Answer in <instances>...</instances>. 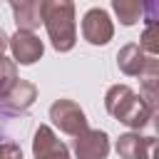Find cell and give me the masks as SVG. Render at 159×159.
Wrapping results in <instances>:
<instances>
[{"label": "cell", "mask_w": 159, "mask_h": 159, "mask_svg": "<svg viewBox=\"0 0 159 159\" xmlns=\"http://www.w3.org/2000/svg\"><path fill=\"white\" fill-rule=\"evenodd\" d=\"M5 127H7V117H5L2 112H0V139L5 137Z\"/></svg>", "instance_id": "obj_16"}, {"label": "cell", "mask_w": 159, "mask_h": 159, "mask_svg": "<svg viewBox=\"0 0 159 159\" xmlns=\"http://www.w3.org/2000/svg\"><path fill=\"white\" fill-rule=\"evenodd\" d=\"M7 45H10V37H7V35H5L2 30H0V57L5 55V50H7Z\"/></svg>", "instance_id": "obj_15"}, {"label": "cell", "mask_w": 159, "mask_h": 159, "mask_svg": "<svg viewBox=\"0 0 159 159\" xmlns=\"http://www.w3.org/2000/svg\"><path fill=\"white\" fill-rule=\"evenodd\" d=\"M10 7H12V12H15L17 30L32 32V30L42 22V15H40V2H12Z\"/></svg>", "instance_id": "obj_11"}, {"label": "cell", "mask_w": 159, "mask_h": 159, "mask_svg": "<svg viewBox=\"0 0 159 159\" xmlns=\"http://www.w3.org/2000/svg\"><path fill=\"white\" fill-rule=\"evenodd\" d=\"M15 55V62L20 65H32L35 60L42 57V40L35 35V32H25V30H17L15 37H10V45H7Z\"/></svg>", "instance_id": "obj_8"}, {"label": "cell", "mask_w": 159, "mask_h": 159, "mask_svg": "<svg viewBox=\"0 0 159 159\" xmlns=\"http://www.w3.org/2000/svg\"><path fill=\"white\" fill-rule=\"evenodd\" d=\"M75 152L80 159H107L109 139L99 129H84L80 137H75Z\"/></svg>", "instance_id": "obj_7"}, {"label": "cell", "mask_w": 159, "mask_h": 159, "mask_svg": "<svg viewBox=\"0 0 159 159\" xmlns=\"http://www.w3.org/2000/svg\"><path fill=\"white\" fill-rule=\"evenodd\" d=\"M112 32H114L112 20H109V15H107L102 7L87 10V15H84V20H82V35H84L87 42H92V45H104V42L112 40Z\"/></svg>", "instance_id": "obj_6"}, {"label": "cell", "mask_w": 159, "mask_h": 159, "mask_svg": "<svg viewBox=\"0 0 159 159\" xmlns=\"http://www.w3.org/2000/svg\"><path fill=\"white\" fill-rule=\"evenodd\" d=\"M32 152H35V159H70V152L67 147L52 134L50 127H37L35 132V139H32Z\"/></svg>", "instance_id": "obj_9"}, {"label": "cell", "mask_w": 159, "mask_h": 159, "mask_svg": "<svg viewBox=\"0 0 159 159\" xmlns=\"http://www.w3.org/2000/svg\"><path fill=\"white\" fill-rule=\"evenodd\" d=\"M104 104H107V112H109L112 117H117L122 124L134 127V129L144 127V124L149 122V117H152V112H149V107L142 102V97L134 94L127 84H114V87L107 92Z\"/></svg>", "instance_id": "obj_2"}, {"label": "cell", "mask_w": 159, "mask_h": 159, "mask_svg": "<svg viewBox=\"0 0 159 159\" xmlns=\"http://www.w3.org/2000/svg\"><path fill=\"white\" fill-rule=\"evenodd\" d=\"M117 152L124 159H157V139L154 137H139V134H124L117 142Z\"/></svg>", "instance_id": "obj_10"}, {"label": "cell", "mask_w": 159, "mask_h": 159, "mask_svg": "<svg viewBox=\"0 0 159 159\" xmlns=\"http://www.w3.org/2000/svg\"><path fill=\"white\" fill-rule=\"evenodd\" d=\"M17 82V70H15V62H10L5 55L0 57V99L15 87Z\"/></svg>", "instance_id": "obj_13"}, {"label": "cell", "mask_w": 159, "mask_h": 159, "mask_svg": "<svg viewBox=\"0 0 159 159\" xmlns=\"http://www.w3.org/2000/svg\"><path fill=\"white\" fill-rule=\"evenodd\" d=\"M114 12L119 15V20L124 25H132L144 12V2H137V0H114Z\"/></svg>", "instance_id": "obj_12"}, {"label": "cell", "mask_w": 159, "mask_h": 159, "mask_svg": "<svg viewBox=\"0 0 159 159\" xmlns=\"http://www.w3.org/2000/svg\"><path fill=\"white\" fill-rule=\"evenodd\" d=\"M117 60H119V70L124 75H134V77H144V80H157V60L152 55H144V50L139 45L122 47Z\"/></svg>", "instance_id": "obj_3"}, {"label": "cell", "mask_w": 159, "mask_h": 159, "mask_svg": "<svg viewBox=\"0 0 159 159\" xmlns=\"http://www.w3.org/2000/svg\"><path fill=\"white\" fill-rule=\"evenodd\" d=\"M40 15L47 27V35L52 40V47L60 52H67L75 47V5L65 0H50L40 2Z\"/></svg>", "instance_id": "obj_1"}, {"label": "cell", "mask_w": 159, "mask_h": 159, "mask_svg": "<svg viewBox=\"0 0 159 159\" xmlns=\"http://www.w3.org/2000/svg\"><path fill=\"white\" fill-rule=\"evenodd\" d=\"M35 97H37L35 84H30V82H25V80H17L15 87L0 99V112H2L7 119H10V117H17V114H25L27 107L35 102Z\"/></svg>", "instance_id": "obj_5"}, {"label": "cell", "mask_w": 159, "mask_h": 159, "mask_svg": "<svg viewBox=\"0 0 159 159\" xmlns=\"http://www.w3.org/2000/svg\"><path fill=\"white\" fill-rule=\"evenodd\" d=\"M159 27H157V22H147V30H144V35H142V50H149V55L154 57L157 52H159Z\"/></svg>", "instance_id": "obj_14"}, {"label": "cell", "mask_w": 159, "mask_h": 159, "mask_svg": "<svg viewBox=\"0 0 159 159\" xmlns=\"http://www.w3.org/2000/svg\"><path fill=\"white\" fill-rule=\"evenodd\" d=\"M50 117H52V122L60 127V132H65V134L80 137V134L87 129L84 112L80 109V104H75V102H70V99H57V102L50 107Z\"/></svg>", "instance_id": "obj_4"}]
</instances>
